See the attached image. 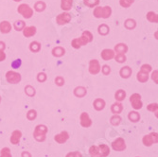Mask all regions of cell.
<instances>
[{
	"label": "cell",
	"instance_id": "6da1fadb",
	"mask_svg": "<svg viewBox=\"0 0 158 157\" xmlns=\"http://www.w3.org/2000/svg\"><path fill=\"white\" fill-rule=\"evenodd\" d=\"M92 41H93L92 33L88 31H84L80 38H76L71 42V46H72L75 49H79L82 46L87 45L88 43H90Z\"/></svg>",
	"mask_w": 158,
	"mask_h": 157
},
{
	"label": "cell",
	"instance_id": "7a4b0ae2",
	"mask_svg": "<svg viewBox=\"0 0 158 157\" xmlns=\"http://www.w3.org/2000/svg\"><path fill=\"white\" fill-rule=\"evenodd\" d=\"M48 127L46 125H37L33 132V137L36 141L38 142H44L47 138V134H48Z\"/></svg>",
	"mask_w": 158,
	"mask_h": 157
},
{
	"label": "cell",
	"instance_id": "3957f363",
	"mask_svg": "<svg viewBox=\"0 0 158 157\" xmlns=\"http://www.w3.org/2000/svg\"><path fill=\"white\" fill-rule=\"evenodd\" d=\"M94 16L96 18H109L112 14V9L109 6L105 7H96L94 10Z\"/></svg>",
	"mask_w": 158,
	"mask_h": 157
},
{
	"label": "cell",
	"instance_id": "277c9868",
	"mask_svg": "<svg viewBox=\"0 0 158 157\" xmlns=\"http://www.w3.org/2000/svg\"><path fill=\"white\" fill-rule=\"evenodd\" d=\"M17 11L26 19H30L33 15V10L30 6H28L27 4H21L18 7Z\"/></svg>",
	"mask_w": 158,
	"mask_h": 157
},
{
	"label": "cell",
	"instance_id": "5b68a950",
	"mask_svg": "<svg viewBox=\"0 0 158 157\" xmlns=\"http://www.w3.org/2000/svg\"><path fill=\"white\" fill-rule=\"evenodd\" d=\"M142 142L146 147H151L152 144H156L158 142V134L151 133L150 134L145 135L142 139Z\"/></svg>",
	"mask_w": 158,
	"mask_h": 157
},
{
	"label": "cell",
	"instance_id": "8992f818",
	"mask_svg": "<svg viewBox=\"0 0 158 157\" xmlns=\"http://www.w3.org/2000/svg\"><path fill=\"white\" fill-rule=\"evenodd\" d=\"M6 80L9 83L16 84L21 81V75L15 71H8L6 73Z\"/></svg>",
	"mask_w": 158,
	"mask_h": 157
},
{
	"label": "cell",
	"instance_id": "52a82bcc",
	"mask_svg": "<svg viewBox=\"0 0 158 157\" xmlns=\"http://www.w3.org/2000/svg\"><path fill=\"white\" fill-rule=\"evenodd\" d=\"M130 102H131L133 108L135 109V110H139L143 106V103L141 101V96L139 94H137V93H135V94H133L131 96Z\"/></svg>",
	"mask_w": 158,
	"mask_h": 157
},
{
	"label": "cell",
	"instance_id": "ba28073f",
	"mask_svg": "<svg viewBox=\"0 0 158 157\" xmlns=\"http://www.w3.org/2000/svg\"><path fill=\"white\" fill-rule=\"evenodd\" d=\"M112 148L113 150L117 151H122L126 149V143L125 140L121 137H118V139L114 140L112 143Z\"/></svg>",
	"mask_w": 158,
	"mask_h": 157
},
{
	"label": "cell",
	"instance_id": "9c48e42d",
	"mask_svg": "<svg viewBox=\"0 0 158 157\" xmlns=\"http://www.w3.org/2000/svg\"><path fill=\"white\" fill-rule=\"evenodd\" d=\"M100 64L98 60H91L89 62V73L92 75H97L100 71Z\"/></svg>",
	"mask_w": 158,
	"mask_h": 157
},
{
	"label": "cell",
	"instance_id": "30bf717a",
	"mask_svg": "<svg viewBox=\"0 0 158 157\" xmlns=\"http://www.w3.org/2000/svg\"><path fill=\"white\" fill-rule=\"evenodd\" d=\"M80 122L83 128H89L92 125V120H91L89 115L85 112L81 113V115L80 117Z\"/></svg>",
	"mask_w": 158,
	"mask_h": 157
},
{
	"label": "cell",
	"instance_id": "8fae6325",
	"mask_svg": "<svg viewBox=\"0 0 158 157\" xmlns=\"http://www.w3.org/2000/svg\"><path fill=\"white\" fill-rule=\"evenodd\" d=\"M56 21L59 25L63 26V25H65L67 23H69L71 21V15L68 13V12H64V13H61L59 14L58 16L56 18Z\"/></svg>",
	"mask_w": 158,
	"mask_h": 157
},
{
	"label": "cell",
	"instance_id": "7c38bea8",
	"mask_svg": "<svg viewBox=\"0 0 158 157\" xmlns=\"http://www.w3.org/2000/svg\"><path fill=\"white\" fill-rule=\"evenodd\" d=\"M68 138H69V134H68L67 132H65V131L62 132V133L59 134H56L55 137H54L55 141L57 142V143H59V144H64V143H65V142L68 140Z\"/></svg>",
	"mask_w": 158,
	"mask_h": 157
},
{
	"label": "cell",
	"instance_id": "4fadbf2b",
	"mask_svg": "<svg viewBox=\"0 0 158 157\" xmlns=\"http://www.w3.org/2000/svg\"><path fill=\"white\" fill-rule=\"evenodd\" d=\"M21 137H22V133L20 131H18V130L13 131L11 134V136H10V143L13 145H18Z\"/></svg>",
	"mask_w": 158,
	"mask_h": 157
},
{
	"label": "cell",
	"instance_id": "5bb4252c",
	"mask_svg": "<svg viewBox=\"0 0 158 157\" xmlns=\"http://www.w3.org/2000/svg\"><path fill=\"white\" fill-rule=\"evenodd\" d=\"M36 34V27L33 26L31 27H25L23 30V35L25 37H32L33 35Z\"/></svg>",
	"mask_w": 158,
	"mask_h": 157
},
{
	"label": "cell",
	"instance_id": "9a60e30c",
	"mask_svg": "<svg viewBox=\"0 0 158 157\" xmlns=\"http://www.w3.org/2000/svg\"><path fill=\"white\" fill-rule=\"evenodd\" d=\"M100 55H102V58L104 61H110V60L114 59V52L112 49H103L102 51V54H100Z\"/></svg>",
	"mask_w": 158,
	"mask_h": 157
},
{
	"label": "cell",
	"instance_id": "2e32d148",
	"mask_svg": "<svg viewBox=\"0 0 158 157\" xmlns=\"http://www.w3.org/2000/svg\"><path fill=\"white\" fill-rule=\"evenodd\" d=\"M132 73H133V70H132L131 67H129V66H124L119 71V74H120L121 78H123V79L130 78L131 75H132Z\"/></svg>",
	"mask_w": 158,
	"mask_h": 157
},
{
	"label": "cell",
	"instance_id": "e0dca14e",
	"mask_svg": "<svg viewBox=\"0 0 158 157\" xmlns=\"http://www.w3.org/2000/svg\"><path fill=\"white\" fill-rule=\"evenodd\" d=\"M11 31V25L8 21H2L0 23V31L4 34L9 33Z\"/></svg>",
	"mask_w": 158,
	"mask_h": 157
},
{
	"label": "cell",
	"instance_id": "ac0fdd59",
	"mask_svg": "<svg viewBox=\"0 0 158 157\" xmlns=\"http://www.w3.org/2000/svg\"><path fill=\"white\" fill-rule=\"evenodd\" d=\"M93 106H94L95 110L102 111L105 107V101H103L102 98H97V99H95L94 102H93Z\"/></svg>",
	"mask_w": 158,
	"mask_h": 157
},
{
	"label": "cell",
	"instance_id": "d6986e66",
	"mask_svg": "<svg viewBox=\"0 0 158 157\" xmlns=\"http://www.w3.org/2000/svg\"><path fill=\"white\" fill-rule=\"evenodd\" d=\"M111 111L113 114H114V115H119V114L123 111V105L118 101L114 102L111 106Z\"/></svg>",
	"mask_w": 158,
	"mask_h": 157
},
{
	"label": "cell",
	"instance_id": "ffe728a7",
	"mask_svg": "<svg viewBox=\"0 0 158 157\" xmlns=\"http://www.w3.org/2000/svg\"><path fill=\"white\" fill-rule=\"evenodd\" d=\"M114 51L117 52V54H125L128 51V47L123 43H119L114 46Z\"/></svg>",
	"mask_w": 158,
	"mask_h": 157
},
{
	"label": "cell",
	"instance_id": "44dd1931",
	"mask_svg": "<svg viewBox=\"0 0 158 157\" xmlns=\"http://www.w3.org/2000/svg\"><path fill=\"white\" fill-rule=\"evenodd\" d=\"M98 151H99V153L102 157H107L109 154H110V149L107 145L105 144H100L98 147Z\"/></svg>",
	"mask_w": 158,
	"mask_h": 157
},
{
	"label": "cell",
	"instance_id": "7402d4cb",
	"mask_svg": "<svg viewBox=\"0 0 158 157\" xmlns=\"http://www.w3.org/2000/svg\"><path fill=\"white\" fill-rule=\"evenodd\" d=\"M86 94H87V90L83 86H78L74 89V95L78 97H83Z\"/></svg>",
	"mask_w": 158,
	"mask_h": 157
},
{
	"label": "cell",
	"instance_id": "603a6c76",
	"mask_svg": "<svg viewBox=\"0 0 158 157\" xmlns=\"http://www.w3.org/2000/svg\"><path fill=\"white\" fill-rule=\"evenodd\" d=\"M64 53H65V49L62 47H56L52 49V55L54 57H57V58L64 56Z\"/></svg>",
	"mask_w": 158,
	"mask_h": 157
},
{
	"label": "cell",
	"instance_id": "cb8c5ba5",
	"mask_svg": "<svg viewBox=\"0 0 158 157\" xmlns=\"http://www.w3.org/2000/svg\"><path fill=\"white\" fill-rule=\"evenodd\" d=\"M73 0H61V9L64 10H69L72 8Z\"/></svg>",
	"mask_w": 158,
	"mask_h": 157
},
{
	"label": "cell",
	"instance_id": "d4e9b609",
	"mask_svg": "<svg viewBox=\"0 0 158 157\" xmlns=\"http://www.w3.org/2000/svg\"><path fill=\"white\" fill-rule=\"evenodd\" d=\"M137 81L139 82H142V83H144L146 81H148L149 80V73H146V72H143V71H140V72L137 73Z\"/></svg>",
	"mask_w": 158,
	"mask_h": 157
},
{
	"label": "cell",
	"instance_id": "484cf974",
	"mask_svg": "<svg viewBox=\"0 0 158 157\" xmlns=\"http://www.w3.org/2000/svg\"><path fill=\"white\" fill-rule=\"evenodd\" d=\"M126 97V92L122 89H119L116 92V94H114V98H116V101L120 102L122 101H124Z\"/></svg>",
	"mask_w": 158,
	"mask_h": 157
},
{
	"label": "cell",
	"instance_id": "4316f807",
	"mask_svg": "<svg viewBox=\"0 0 158 157\" xmlns=\"http://www.w3.org/2000/svg\"><path fill=\"white\" fill-rule=\"evenodd\" d=\"M128 118L132 122H137V121L140 120V115L135 111L130 112V113H129V115H128Z\"/></svg>",
	"mask_w": 158,
	"mask_h": 157
},
{
	"label": "cell",
	"instance_id": "83f0119b",
	"mask_svg": "<svg viewBox=\"0 0 158 157\" xmlns=\"http://www.w3.org/2000/svg\"><path fill=\"white\" fill-rule=\"evenodd\" d=\"M41 49V44L39 42L37 41H33L31 43V45H30V50L33 53H37L39 52Z\"/></svg>",
	"mask_w": 158,
	"mask_h": 157
},
{
	"label": "cell",
	"instance_id": "f1b7e54d",
	"mask_svg": "<svg viewBox=\"0 0 158 157\" xmlns=\"http://www.w3.org/2000/svg\"><path fill=\"white\" fill-rule=\"evenodd\" d=\"M98 33L100 34V35H107L108 33H109V31H110V28H109V27L107 26V25H105V24H102L99 27H98Z\"/></svg>",
	"mask_w": 158,
	"mask_h": 157
},
{
	"label": "cell",
	"instance_id": "f546056e",
	"mask_svg": "<svg viewBox=\"0 0 158 157\" xmlns=\"http://www.w3.org/2000/svg\"><path fill=\"white\" fill-rule=\"evenodd\" d=\"M47 8V5L45 2H43V1H38L35 3L34 5V10L38 12H42V11H44Z\"/></svg>",
	"mask_w": 158,
	"mask_h": 157
},
{
	"label": "cell",
	"instance_id": "4dcf8cb0",
	"mask_svg": "<svg viewBox=\"0 0 158 157\" xmlns=\"http://www.w3.org/2000/svg\"><path fill=\"white\" fill-rule=\"evenodd\" d=\"M89 153H90L91 157H102L99 153L98 146H91L89 149Z\"/></svg>",
	"mask_w": 158,
	"mask_h": 157
},
{
	"label": "cell",
	"instance_id": "1f68e13d",
	"mask_svg": "<svg viewBox=\"0 0 158 157\" xmlns=\"http://www.w3.org/2000/svg\"><path fill=\"white\" fill-rule=\"evenodd\" d=\"M124 26L127 30H134L136 27V22L134 19H127L124 23Z\"/></svg>",
	"mask_w": 158,
	"mask_h": 157
},
{
	"label": "cell",
	"instance_id": "d6a6232c",
	"mask_svg": "<svg viewBox=\"0 0 158 157\" xmlns=\"http://www.w3.org/2000/svg\"><path fill=\"white\" fill-rule=\"evenodd\" d=\"M147 19L152 23H157L158 22V15L154 11H149L147 13Z\"/></svg>",
	"mask_w": 158,
	"mask_h": 157
},
{
	"label": "cell",
	"instance_id": "836d02e7",
	"mask_svg": "<svg viewBox=\"0 0 158 157\" xmlns=\"http://www.w3.org/2000/svg\"><path fill=\"white\" fill-rule=\"evenodd\" d=\"M121 118L119 117V115H114L111 118H110V123L113 126H118L121 122Z\"/></svg>",
	"mask_w": 158,
	"mask_h": 157
},
{
	"label": "cell",
	"instance_id": "e575fe53",
	"mask_svg": "<svg viewBox=\"0 0 158 157\" xmlns=\"http://www.w3.org/2000/svg\"><path fill=\"white\" fill-rule=\"evenodd\" d=\"M13 27H14V28H15V31H21L24 30V27H26V23L24 21H22V20H18V21H16L15 23H14Z\"/></svg>",
	"mask_w": 158,
	"mask_h": 157
},
{
	"label": "cell",
	"instance_id": "d590c367",
	"mask_svg": "<svg viewBox=\"0 0 158 157\" xmlns=\"http://www.w3.org/2000/svg\"><path fill=\"white\" fill-rule=\"evenodd\" d=\"M83 3L89 8H94L99 4V0H83Z\"/></svg>",
	"mask_w": 158,
	"mask_h": 157
},
{
	"label": "cell",
	"instance_id": "8d00e7d4",
	"mask_svg": "<svg viewBox=\"0 0 158 157\" xmlns=\"http://www.w3.org/2000/svg\"><path fill=\"white\" fill-rule=\"evenodd\" d=\"M37 118V112L33 109L30 110L27 113V118L28 120H34Z\"/></svg>",
	"mask_w": 158,
	"mask_h": 157
},
{
	"label": "cell",
	"instance_id": "74e56055",
	"mask_svg": "<svg viewBox=\"0 0 158 157\" xmlns=\"http://www.w3.org/2000/svg\"><path fill=\"white\" fill-rule=\"evenodd\" d=\"M25 93L28 97H33L35 95V89L31 86V85H27L25 87Z\"/></svg>",
	"mask_w": 158,
	"mask_h": 157
},
{
	"label": "cell",
	"instance_id": "f35d334b",
	"mask_svg": "<svg viewBox=\"0 0 158 157\" xmlns=\"http://www.w3.org/2000/svg\"><path fill=\"white\" fill-rule=\"evenodd\" d=\"M114 60H116L118 63H119V64H123V63H125L126 62V56H125V54H117V55H114Z\"/></svg>",
	"mask_w": 158,
	"mask_h": 157
},
{
	"label": "cell",
	"instance_id": "ab89813d",
	"mask_svg": "<svg viewBox=\"0 0 158 157\" xmlns=\"http://www.w3.org/2000/svg\"><path fill=\"white\" fill-rule=\"evenodd\" d=\"M0 157H11L10 150L7 147L3 148L1 151H0Z\"/></svg>",
	"mask_w": 158,
	"mask_h": 157
},
{
	"label": "cell",
	"instance_id": "60d3db41",
	"mask_svg": "<svg viewBox=\"0 0 158 157\" xmlns=\"http://www.w3.org/2000/svg\"><path fill=\"white\" fill-rule=\"evenodd\" d=\"M147 109L150 112L155 113V116L157 117V113H158V105H157V103H151V104H149L147 106Z\"/></svg>",
	"mask_w": 158,
	"mask_h": 157
},
{
	"label": "cell",
	"instance_id": "b9f144b4",
	"mask_svg": "<svg viewBox=\"0 0 158 157\" xmlns=\"http://www.w3.org/2000/svg\"><path fill=\"white\" fill-rule=\"evenodd\" d=\"M135 0H119V4L123 8H129L133 3Z\"/></svg>",
	"mask_w": 158,
	"mask_h": 157
},
{
	"label": "cell",
	"instance_id": "7bdbcfd3",
	"mask_svg": "<svg viewBox=\"0 0 158 157\" xmlns=\"http://www.w3.org/2000/svg\"><path fill=\"white\" fill-rule=\"evenodd\" d=\"M100 70H102V72L103 75H109L111 73V67L107 64H104L102 68H100Z\"/></svg>",
	"mask_w": 158,
	"mask_h": 157
},
{
	"label": "cell",
	"instance_id": "ee69618b",
	"mask_svg": "<svg viewBox=\"0 0 158 157\" xmlns=\"http://www.w3.org/2000/svg\"><path fill=\"white\" fill-rule=\"evenodd\" d=\"M47 79H48V76L45 74V73H38V75H37V81H39V82H45L46 81H47Z\"/></svg>",
	"mask_w": 158,
	"mask_h": 157
},
{
	"label": "cell",
	"instance_id": "f6af8a7d",
	"mask_svg": "<svg viewBox=\"0 0 158 157\" xmlns=\"http://www.w3.org/2000/svg\"><path fill=\"white\" fill-rule=\"evenodd\" d=\"M55 83H56V85H58V86H63V85L64 84V79L63 77H61V76L56 77Z\"/></svg>",
	"mask_w": 158,
	"mask_h": 157
},
{
	"label": "cell",
	"instance_id": "bcb514c9",
	"mask_svg": "<svg viewBox=\"0 0 158 157\" xmlns=\"http://www.w3.org/2000/svg\"><path fill=\"white\" fill-rule=\"evenodd\" d=\"M152 66L150 64H143L141 66V69L140 71H143V72H146V73H150L151 71H152Z\"/></svg>",
	"mask_w": 158,
	"mask_h": 157
},
{
	"label": "cell",
	"instance_id": "7dc6e473",
	"mask_svg": "<svg viewBox=\"0 0 158 157\" xmlns=\"http://www.w3.org/2000/svg\"><path fill=\"white\" fill-rule=\"evenodd\" d=\"M65 157H82V155L80 151H72L67 153Z\"/></svg>",
	"mask_w": 158,
	"mask_h": 157
},
{
	"label": "cell",
	"instance_id": "c3c4849f",
	"mask_svg": "<svg viewBox=\"0 0 158 157\" xmlns=\"http://www.w3.org/2000/svg\"><path fill=\"white\" fill-rule=\"evenodd\" d=\"M157 76H158V71L157 70H154L152 74V79L154 81V82L157 84L158 83V79H157Z\"/></svg>",
	"mask_w": 158,
	"mask_h": 157
},
{
	"label": "cell",
	"instance_id": "681fc988",
	"mask_svg": "<svg viewBox=\"0 0 158 157\" xmlns=\"http://www.w3.org/2000/svg\"><path fill=\"white\" fill-rule=\"evenodd\" d=\"M20 65H21V61L20 60H15V61H13L12 64H11V66L13 68H18Z\"/></svg>",
	"mask_w": 158,
	"mask_h": 157
},
{
	"label": "cell",
	"instance_id": "f907efd6",
	"mask_svg": "<svg viewBox=\"0 0 158 157\" xmlns=\"http://www.w3.org/2000/svg\"><path fill=\"white\" fill-rule=\"evenodd\" d=\"M6 59V54L4 51H0V62H3Z\"/></svg>",
	"mask_w": 158,
	"mask_h": 157
},
{
	"label": "cell",
	"instance_id": "816d5d0a",
	"mask_svg": "<svg viewBox=\"0 0 158 157\" xmlns=\"http://www.w3.org/2000/svg\"><path fill=\"white\" fill-rule=\"evenodd\" d=\"M21 157H31V154L28 152V151H23L22 153H21Z\"/></svg>",
	"mask_w": 158,
	"mask_h": 157
},
{
	"label": "cell",
	"instance_id": "f5cc1de1",
	"mask_svg": "<svg viewBox=\"0 0 158 157\" xmlns=\"http://www.w3.org/2000/svg\"><path fill=\"white\" fill-rule=\"evenodd\" d=\"M6 48V45H5V43L2 42V41H0V51H4Z\"/></svg>",
	"mask_w": 158,
	"mask_h": 157
},
{
	"label": "cell",
	"instance_id": "db71d44e",
	"mask_svg": "<svg viewBox=\"0 0 158 157\" xmlns=\"http://www.w3.org/2000/svg\"><path fill=\"white\" fill-rule=\"evenodd\" d=\"M14 1H16V2H19V1H21V0H14Z\"/></svg>",
	"mask_w": 158,
	"mask_h": 157
},
{
	"label": "cell",
	"instance_id": "11a10c76",
	"mask_svg": "<svg viewBox=\"0 0 158 157\" xmlns=\"http://www.w3.org/2000/svg\"><path fill=\"white\" fill-rule=\"evenodd\" d=\"M0 102H1V97H0Z\"/></svg>",
	"mask_w": 158,
	"mask_h": 157
},
{
	"label": "cell",
	"instance_id": "9f6ffc18",
	"mask_svg": "<svg viewBox=\"0 0 158 157\" xmlns=\"http://www.w3.org/2000/svg\"><path fill=\"white\" fill-rule=\"evenodd\" d=\"M136 157H138V156H136Z\"/></svg>",
	"mask_w": 158,
	"mask_h": 157
}]
</instances>
